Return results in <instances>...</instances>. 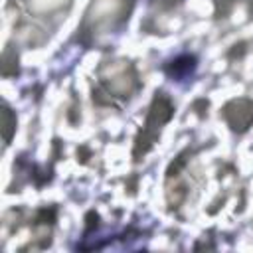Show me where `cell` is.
<instances>
[{"label":"cell","instance_id":"5b68a950","mask_svg":"<svg viewBox=\"0 0 253 253\" xmlns=\"http://www.w3.org/2000/svg\"><path fill=\"white\" fill-rule=\"evenodd\" d=\"M194 65H196V59H194V57L182 55V57L170 61V65L166 67V71H168L172 77H184V75H188V73L194 69Z\"/></svg>","mask_w":253,"mask_h":253},{"label":"cell","instance_id":"6da1fadb","mask_svg":"<svg viewBox=\"0 0 253 253\" xmlns=\"http://www.w3.org/2000/svg\"><path fill=\"white\" fill-rule=\"evenodd\" d=\"M128 0H93L85 14L81 32L91 36L105 34L113 30L119 22H123V18L128 14Z\"/></svg>","mask_w":253,"mask_h":253},{"label":"cell","instance_id":"277c9868","mask_svg":"<svg viewBox=\"0 0 253 253\" xmlns=\"http://www.w3.org/2000/svg\"><path fill=\"white\" fill-rule=\"evenodd\" d=\"M223 117L233 130H245L253 125V101L235 99L223 107Z\"/></svg>","mask_w":253,"mask_h":253},{"label":"cell","instance_id":"3957f363","mask_svg":"<svg viewBox=\"0 0 253 253\" xmlns=\"http://www.w3.org/2000/svg\"><path fill=\"white\" fill-rule=\"evenodd\" d=\"M101 81H103L105 93L115 97H128L136 87V73L128 63L119 61L103 69Z\"/></svg>","mask_w":253,"mask_h":253},{"label":"cell","instance_id":"52a82bcc","mask_svg":"<svg viewBox=\"0 0 253 253\" xmlns=\"http://www.w3.org/2000/svg\"><path fill=\"white\" fill-rule=\"evenodd\" d=\"M14 128H16V117L12 115V111L8 107H4L2 109V134H4V140L6 142H10Z\"/></svg>","mask_w":253,"mask_h":253},{"label":"cell","instance_id":"7a4b0ae2","mask_svg":"<svg viewBox=\"0 0 253 253\" xmlns=\"http://www.w3.org/2000/svg\"><path fill=\"white\" fill-rule=\"evenodd\" d=\"M172 111H174V107H172L170 99L164 93H156V97L150 105L148 117H146V125L140 130V134L136 136V144H134V156L136 158L140 154H144L154 144V140L160 132V126L164 123H168V119L172 117Z\"/></svg>","mask_w":253,"mask_h":253},{"label":"cell","instance_id":"ba28073f","mask_svg":"<svg viewBox=\"0 0 253 253\" xmlns=\"http://www.w3.org/2000/svg\"><path fill=\"white\" fill-rule=\"evenodd\" d=\"M2 61H4V63H2V73H4V75H12L10 65L18 67V65H16V53H12L10 49H6V51H4V59H2Z\"/></svg>","mask_w":253,"mask_h":253},{"label":"cell","instance_id":"8992f818","mask_svg":"<svg viewBox=\"0 0 253 253\" xmlns=\"http://www.w3.org/2000/svg\"><path fill=\"white\" fill-rule=\"evenodd\" d=\"M69 0H28V6L36 14H49L59 8H63Z\"/></svg>","mask_w":253,"mask_h":253}]
</instances>
